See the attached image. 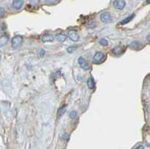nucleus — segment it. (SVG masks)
<instances>
[{
    "instance_id": "12",
    "label": "nucleus",
    "mask_w": 150,
    "mask_h": 149,
    "mask_svg": "<svg viewBox=\"0 0 150 149\" xmlns=\"http://www.w3.org/2000/svg\"><path fill=\"white\" fill-rule=\"evenodd\" d=\"M40 0H29V3L33 7H37L39 5Z\"/></svg>"
},
{
    "instance_id": "18",
    "label": "nucleus",
    "mask_w": 150,
    "mask_h": 149,
    "mask_svg": "<svg viewBox=\"0 0 150 149\" xmlns=\"http://www.w3.org/2000/svg\"><path fill=\"white\" fill-rule=\"evenodd\" d=\"M4 14H5V10H4V8H2V7H0V17H3Z\"/></svg>"
},
{
    "instance_id": "2",
    "label": "nucleus",
    "mask_w": 150,
    "mask_h": 149,
    "mask_svg": "<svg viewBox=\"0 0 150 149\" xmlns=\"http://www.w3.org/2000/svg\"><path fill=\"white\" fill-rule=\"evenodd\" d=\"M22 43H23V38L20 35L14 37L11 40L12 47L14 49H18L19 47H20V46L22 45Z\"/></svg>"
},
{
    "instance_id": "10",
    "label": "nucleus",
    "mask_w": 150,
    "mask_h": 149,
    "mask_svg": "<svg viewBox=\"0 0 150 149\" xmlns=\"http://www.w3.org/2000/svg\"><path fill=\"white\" fill-rule=\"evenodd\" d=\"M67 38V35H64V34H58L56 35V39L58 40V41L59 42H64L65 40Z\"/></svg>"
},
{
    "instance_id": "15",
    "label": "nucleus",
    "mask_w": 150,
    "mask_h": 149,
    "mask_svg": "<svg viewBox=\"0 0 150 149\" xmlns=\"http://www.w3.org/2000/svg\"><path fill=\"white\" fill-rule=\"evenodd\" d=\"M58 2V0H46L45 3L47 5H55Z\"/></svg>"
},
{
    "instance_id": "7",
    "label": "nucleus",
    "mask_w": 150,
    "mask_h": 149,
    "mask_svg": "<svg viewBox=\"0 0 150 149\" xmlns=\"http://www.w3.org/2000/svg\"><path fill=\"white\" fill-rule=\"evenodd\" d=\"M54 40V38L50 34H45L41 37V40L43 42H52Z\"/></svg>"
},
{
    "instance_id": "1",
    "label": "nucleus",
    "mask_w": 150,
    "mask_h": 149,
    "mask_svg": "<svg viewBox=\"0 0 150 149\" xmlns=\"http://www.w3.org/2000/svg\"><path fill=\"white\" fill-rule=\"evenodd\" d=\"M105 58V54L101 52H98L95 53V55L93 57V63L95 65L101 64Z\"/></svg>"
},
{
    "instance_id": "4",
    "label": "nucleus",
    "mask_w": 150,
    "mask_h": 149,
    "mask_svg": "<svg viewBox=\"0 0 150 149\" xmlns=\"http://www.w3.org/2000/svg\"><path fill=\"white\" fill-rule=\"evenodd\" d=\"M78 64L80 66V67H82L84 70H89V66L88 65L87 62L83 57H80L78 58Z\"/></svg>"
},
{
    "instance_id": "5",
    "label": "nucleus",
    "mask_w": 150,
    "mask_h": 149,
    "mask_svg": "<svg viewBox=\"0 0 150 149\" xmlns=\"http://www.w3.org/2000/svg\"><path fill=\"white\" fill-rule=\"evenodd\" d=\"M68 37L74 42H76L79 40V35L74 30H71L68 32Z\"/></svg>"
},
{
    "instance_id": "11",
    "label": "nucleus",
    "mask_w": 150,
    "mask_h": 149,
    "mask_svg": "<svg viewBox=\"0 0 150 149\" xmlns=\"http://www.w3.org/2000/svg\"><path fill=\"white\" fill-rule=\"evenodd\" d=\"M134 16H135V14H131V15H130L129 17H128L125 18L123 20H122V21H121V24L124 25V24H126V23H129L131 20L134 17Z\"/></svg>"
},
{
    "instance_id": "3",
    "label": "nucleus",
    "mask_w": 150,
    "mask_h": 149,
    "mask_svg": "<svg viewBox=\"0 0 150 149\" xmlns=\"http://www.w3.org/2000/svg\"><path fill=\"white\" fill-rule=\"evenodd\" d=\"M114 7L118 10H122L125 7V0H115L114 1Z\"/></svg>"
},
{
    "instance_id": "6",
    "label": "nucleus",
    "mask_w": 150,
    "mask_h": 149,
    "mask_svg": "<svg viewBox=\"0 0 150 149\" xmlns=\"http://www.w3.org/2000/svg\"><path fill=\"white\" fill-rule=\"evenodd\" d=\"M101 19L104 23H109L111 21V16L108 12H104L101 15Z\"/></svg>"
},
{
    "instance_id": "14",
    "label": "nucleus",
    "mask_w": 150,
    "mask_h": 149,
    "mask_svg": "<svg viewBox=\"0 0 150 149\" xmlns=\"http://www.w3.org/2000/svg\"><path fill=\"white\" fill-rule=\"evenodd\" d=\"M69 117H70L71 119H75V118L77 117V112H75V111H71V112L69 113Z\"/></svg>"
},
{
    "instance_id": "20",
    "label": "nucleus",
    "mask_w": 150,
    "mask_h": 149,
    "mask_svg": "<svg viewBox=\"0 0 150 149\" xmlns=\"http://www.w3.org/2000/svg\"><path fill=\"white\" fill-rule=\"evenodd\" d=\"M146 2H147V4H149V0H147Z\"/></svg>"
},
{
    "instance_id": "19",
    "label": "nucleus",
    "mask_w": 150,
    "mask_h": 149,
    "mask_svg": "<svg viewBox=\"0 0 150 149\" xmlns=\"http://www.w3.org/2000/svg\"><path fill=\"white\" fill-rule=\"evenodd\" d=\"M136 149H144V148L142 146V145H140V146H139V147H137Z\"/></svg>"
},
{
    "instance_id": "17",
    "label": "nucleus",
    "mask_w": 150,
    "mask_h": 149,
    "mask_svg": "<svg viewBox=\"0 0 150 149\" xmlns=\"http://www.w3.org/2000/svg\"><path fill=\"white\" fill-rule=\"evenodd\" d=\"M77 49V47H73V46H70L67 49V51L69 52V53H71V52H74V50Z\"/></svg>"
},
{
    "instance_id": "13",
    "label": "nucleus",
    "mask_w": 150,
    "mask_h": 149,
    "mask_svg": "<svg viewBox=\"0 0 150 149\" xmlns=\"http://www.w3.org/2000/svg\"><path fill=\"white\" fill-rule=\"evenodd\" d=\"M65 111H66V106H62L61 109H59V111H58V114H59V116H63V115L65 114Z\"/></svg>"
},
{
    "instance_id": "16",
    "label": "nucleus",
    "mask_w": 150,
    "mask_h": 149,
    "mask_svg": "<svg viewBox=\"0 0 150 149\" xmlns=\"http://www.w3.org/2000/svg\"><path fill=\"white\" fill-rule=\"evenodd\" d=\"M99 43H100V44L102 46H107L108 44V42H107V40L105 38H102L100 40V41H99Z\"/></svg>"
},
{
    "instance_id": "8",
    "label": "nucleus",
    "mask_w": 150,
    "mask_h": 149,
    "mask_svg": "<svg viewBox=\"0 0 150 149\" xmlns=\"http://www.w3.org/2000/svg\"><path fill=\"white\" fill-rule=\"evenodd\" d=\"M23 5V0H14L13 1V7L17 10L20 9Z\"/></svg>"
},
{
    "instance_id": "9",
    "label": "nucleus",
    "mask_w": 150,
    "mask_h": 149,
    "mask_svg": "<svg viewBox=\"0 0 150 149\" xmlns=\"http://www.w3.org/2000/svg\"><path fill=\"white\" fill-rule=\"evenodd\" d=\"M87 85L89 87V89H93L95 88V82L92 77H89V79L87 80Z\"/></svg>"
}]
</instances>
